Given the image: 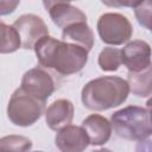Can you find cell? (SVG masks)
<instances>
[{"label": "cell", "instance_id": "cell-1", "mask_svg": "<svg viewBox=\"0 0 152 152\" xmlns=\"http://www.w3.org/2000/svg\"><path fill=\"white\" fill-rule=\"evenodd\" d=\"M40 66L68 76L80 72L88 62V51L51 36L40 38L33 48Z\"/></svg>", "mask_w": 152, "mask_h": 152}, {"label": "cell", "instance_id": "cell-2", "mask_svg": "<svg viewBox=\"0 0 152 152\" xmlns=\"http://www.w3.org/2000/svg\"><path fill=\"white\" fill-rule=\"evenodd\" d=\"M128 94L129 88L126 80L119 76H100L83 87L81 100L86 108L101 112L122 104Z\"/></svg>", "mask_w": 152, "mask_h": 152}, {"label": "cell", "instance_id": "cell-3", "mask_svg": "<svg viewBox=\"0 0 152 152\" xmlns=\"http://www.w3.org/2000/svg\"><path fill=\"white\" fill-rule=\"evenodd\" d=\"M110 125L118 137L126 140L141 141L150 138L152 125L150 119V106H127L114 112L110 116Z\"/></svg>", "mask_w": 152, "mask_h": 152}, {"label": "cell", "instance_id": "cell-4", "mask_svg": "<svg viewBox=\"0 0 152 152\" xmlns=\"http://www.w3.org/2000/svg\"><path fill=\"white\" fill-rule=\"evenodd\" d=\"M45 103L18 88L11 95L7 104L10 121L20 127H28L37 122L45 112Z\"/></svg>", "mask_w": 152, "mask_h": 152}, {"label": "cell", "instance_id": "cell-5", "mask_svg": "<svg viewBox=\"0 0 152 152\" xmlns=\"http://www.w3.org/2000/svg\"><path fill=\"white\" fill-rule=\"evenodd\" d=\"M96 27L101 40L109 45H122L129 42L133 34V27L128 18L115 12L102 14Z\"/></svg>", "mask_w": 152, "mask_h": 152}, {"label": "cell", "instance_id": "cell-6", "mask_svg": "<svg viewBox=\"0 0 152 152\" xmlns=\"http://www.w3.org/2000/svg\"><path fill=\"white\" fill-rule=\"evenodd\" d=\"M20 88L34 99L46 102L58 88V80L51 70L43 66H36L24 74Z\"/></svg>", "mask_w": 152, "mask_h": 152}, {"label": "cell", "instance_id": "cell-7", "mask_svg": "<svg viewBox=\"0 0 152 152\" xmlns=\"http://www.w3.org/2000/svg\"><path fill=\"white\" fill-rule=\"evenodd\" d=\"M12 26L19 34L21 48L26 50L33 49L40 38L49 36V28L46 24L40 17L36 14H23L15 19Z\"/></svg>", "mask_w": 152, "mask_h": 152}, {"label": "cell", "instance_id": "cell-8", "mask_svg": "<svg viewBox=\"0 0 152 152\" xmlns=\"http://www.w3.org/2000/svg\"><path fill=\"white\" fill-rule=\"evenodd\" d=\"M121 62L129 72H140L151 66V46L145 40L128 42L121 49Z\"/></svg>", "mask_w": 152, "mask_h": 152}, {"label": "cell", "instance_id": "cell-9", "mask_svg": "<svg viewBox=\"0 0 152 152\" xmlns=\"http://www.w3.org/2000/svg\"><path fill=\"white\" fill-rule=\"evenodd\" d=\"M43 5L49 11L53 24L61 28H65L76 23H87V15L70 2L43 1Z\"/></svg>", "mask_w": 152, "mask_h": 152}, {"label": "cell", "instance_id": "cell-10", "mask_svg": "<svg viewBox=\"0 0 152 152\" xmlns=\"http://www.w3.org/2000/svg\"><path fill=\"white\" fill-rule=\"evenodd\" d=\"M55 144L61 152H83L89 146V139L81 126L69 125L57 132Z\"/></svg>", "mask_w": 152, "mask_h": 152}, {"label": "cell", "instance_id": "cell-11", "mask_svg": "<svg viewBox=\"0 0 152 152\" xmlns=\"http://www.w3.org/2000/svg\"><path fill=\"white\" fill-rule=\"evenodd\" d=\"M74 119V104L70 100L58 99L45 109V121L50 129L58 132Z\"/></svg>", "mask_w": 152, "mask_h": 152}, {"label": "cell", "instance_id": "cell-12", "mask_svg": "<svg viewBox=\"0 0 152 152\" xmlns=\"http://www.w3.org/2000/svg\"><path fill=\"white\" fill-rule=\"evenodd\" d=\"M89 139V145L101 146L104 145L112 135V125L108 119L100 114H90L87 116L81 126Z\"/></svg>", "mask_w": 152, "mask_h": 152}, {"label": "cell", "instance_id": "cell-13", "mask_svg": "<svg viewBox=\"0 0 152 152\" xmlns=\"http://www.w3.org/2000/svg\"><path fill=\"white\" fill-rule=\"evenodd\" d=\"M62 40L81 46L89 52L94 45V33L87 23H76L63 28Z\"/></svg>", "mask_w": 152, "mask_h": 152}, {"label": "cell", "instance_id": "cell-14", "mask_svg": "<svg viewBox=\"0 0 152 152\" xmlns=\"http://www.w3.org/2000/svg\"><path fill=\"white\" fill-rule=\"evenodd\" d=\"M129 91L140 97H147L152 93L151 84V66L140 72H129L126 80Z\"/></svg>", "mask_w": 152, "mask_h": 152}, {"label": "cell", "instance_id": "cell-15", "mask_svg": "<svg viewBox=\"0 0 152 152\" xmlns=\"http://www.w3.org/2000/svg\"><path fill=\"white\" fill-rule=\"evenodd\" d=\"M19 48L21 43L17 30L0 19V53H12Z\"/></svg>", "mask_w": 152, "mask_h": 152}, {"label": "cell", "instance_id": "cell-16", "mask_svg": "<svg viewBox=\"0 0 152 152\" xmlns=\"http://www.w3.org/2000/svg\"><path fill=\"white\" fill-rule=\"evenodd\" d=\"M32 141L27 137L10 134L0 138V152H30Z\"/></svg>", "mask_w": 152, "mask_h": 152}, {"label": "cell", "instance_id": "cell-17", "mask_svg": "<svg viewBox=\"0 0 152 152\" xmlns=\"http://www.w3.org/2000/svg\"><path fill=\"white\" fill-rule=\"evenodd\" d=\"M97 63L103 71H116L122 64L121 62V50L112 46H107L99 53Z\"/></svg>", "mask_w": 152, "mask_h": 152}, {"label": "cell", "instance_id": "cell-18", "mask_svg": "<svg viewBox=\"0 0 152 152\" xmlns=\"http://www.w3.org/2000/svg\"><path fill=\"white\" fill-rule=\"evenodd\" d=\"M134 13L138 23L144 26L147 30H151V11H152V4L151 1H139L134 7Z\"/></svg>", "mask_w": 152, "mask_h": 152}, {"label": "cell", "instance_id": "cell-19", "mask_svg": "<svg viewBox=\"0 0 152 152\" xmlns=\"http://www.w3.org/2000/svg\"><path fill=\"white\" fill-rule=\"evenodd\" d=\"M19 4L20 1H0V15H6L14 12Z\"/></svg>", "mask_w": 152, "mask_h": 152}, {"label": "cell", "instance_id": "cell-20", "mask_svg": "<svg viewBox=\"0 0 152 152\" xmlns=\"http://www.w3.org/2000/svg\"><path fill=\"white\" fill-rule=\"evenodd\" d=\"M135 151L137 152H151V140L147 138L145 140L139 141V144L137 145Z\"/></svg>", "mask_w": 152, "mask_h": 152}, {"label": "cell", "instance_id": "cell-21", "mask_svg": "<svg viewBox=\"0 0 152 152\" xmlns=\"http://www.w3.org/2000/svg\"><path fill=\"white\" fill-rule=\"evenodd\" d=\"M91 152H112V151L108 150V148H100V150H95V151H91Z\"/></svg>", "mask_w": 152, "mask_h": 152}, {"label": "cell", "instance_id": "cell-22", "mask_svg": "<svg viewBox=\"0 0 152 152\" xmlns=\"http://www.w3.org/2000/svg\"><path fill=\"white\" fill-rule=\"evenodd\" d=\"M36 152H43V151H36Z\"/></svg>", "mask_w": 152, "mask_h": 152}]
</instances>
